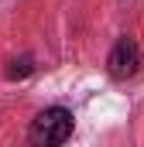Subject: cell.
<instances>
[{
	"label": "cell",
	"instance_id": "cell-1",
	"mask_svg": "<svg viewBox=\"0 0 144 147\" xmlns=\"http://www.w3.org/2000/svg\"><path fill=\"white\" fill-rule=\"evenodd\" d=\"M72 134V113L65 106H48L35 116L31 130H28V140L31 147H62Z\"/></svg>",
	"mask_w": 144,
	"mask_h": 147
},
{
	"label": "cell",
	"instance_id": "cell-2",
	"mask_svg": "<svg viewBox=\"0 0 144 147\" xmlns=\"http://www.w3.org/2000/svg\"><path fill=\"white\" fill-rule=\"evenodd\" d=\"M137 65H141V48H137V41H134V38H120V41L113 45L110 58H107L110 75H113V79H130V75L137 72Z\"/></svg>",
	"mask_w": 144,
	"mask_h": 147
}]
</instances>
